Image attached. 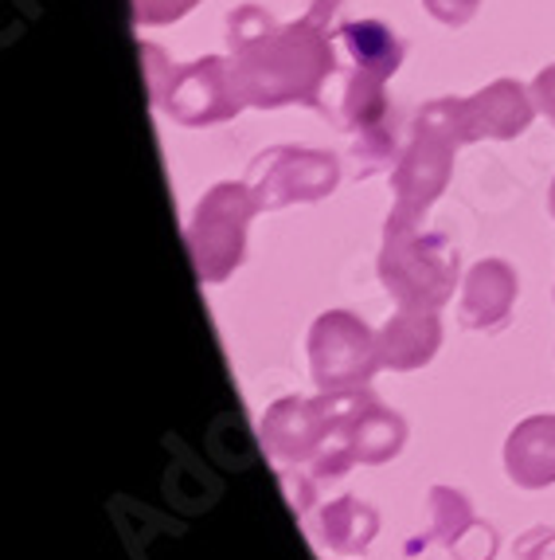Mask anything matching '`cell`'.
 I'll use <instances>...</instances> for the list:
<instances>
[{"mask_svg":"<svg viewBox=\"0 0 555 560\" xmlns=\"http://www.w3.org/2000/svg\"><path fill=\"white\" fill-rule=\"evenodd\" d=\"M438 259H450V255H446V247L435 240V235L408 243V255H403V279H391L395 294H403V299L415 302V306H435V302H442L446 290H450L453 267H442V271H438Z\"/></svg>","mask_w":555,"mask_h":560,"instance_id":"1","label":"cell"},{"mask_svg":"<svg viewBox=\"0 0 555 560\" xmlns=\"http://www.w3.org/2000/svg\"><path fill=\"white\" fill-rule=\"evenodd\" d=\"M509 470L520 486L555 482V420H532L512 435Z\"/></svg>","mask_w":555,"mask_h":560,"instance_id":"2","label":"cell"},{"mask_svg":"<svg viewBox=\"0 0 555 560\" xmlns=\"http://www.w3.org/2000/svg\"><path fill=\"white\" fill-rule=\"evenodd\" d=\"M512 271L500 262H482L465 287V326H493L509 314Z\"/></svg>","mask_w":555,"mask_h":560,"instance_id":"4","label":"cell"},{"mask_svg":"<svg viewBox=\"0 0 555 560\" xmlns=\"http://www.w3.org/2000/svg\"><path fill=\"white\" fill-rule=\"evenodd\" d=\"M435 346H438V326H435V318H430V306L408 302V310L383 329V349H388L383 357H388V364H395V369L423 364Z\"/></svg>","mask_w":555,"mask_h":560,"instance_id":"3","label":"cell"}]
</instances>
